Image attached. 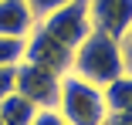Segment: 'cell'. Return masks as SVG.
<instances>
[{"instance_id":"1","label":"cell","mask_w":132,"mask_h":125,"mask_svg":"<svg viewBox=\"0 0 132 125\" xmlns=\"http://www.w3.org/2000/svg\"><path fill=\"white\" fill-rule=\"evenodd\" d=\"M71 74H78V78H85L98 88H109L112 81H119L125 74L122 44L102 31H92L71 54Z\"/></svg>"},{"instance_id":"3","label":"cell","mask_w":132,"mask_h":125,"mask_svg":"<svg viewBox=\"0 0 132 125\" xmlns=\"http://www.w3.org/2000/svg\"><path fill=\"white\" fill-rule=\"evenodd\" d=\"M37 27L44 34H51L58 44H64L68 51H75L88 34H92V17H88V4L85 0H71V4L58 7L54 14H47L37 20Z\"/></svg>"},{"instance_id":"15","label":"cell","mask_w":132,"mask_h":125,"mask_svg":"<svg viewBox=\"0 0 132 125\" xmlns=\"http://www.w3.org/2000/svg\"><path fill=\"white\" fill-rule=\"evenodd\" d=\"M105 125H132V112H109Z\"/></svg>"},{"instance_id":"7","label":"cell","mask_w":132,"mask_h":125,"mask_svg":"<svg viewBox=\"0 0 132 125\" xmlns=\"http://www.w3.org/2000/svg\"><path fill=\"white\" fill-rule=\"evenodd\" d=\"M37 27V17L27 0H0V34L4 37H27Z\"/></svg>"},{"instance_id":"10","label":"cell","mask_w":132,"mask_h":125,"mask_svg":"<svg viewBox=\"0 0 132 125\" xmlns=\"http://www.w3.org/2000/svg\"><path fill=\"white\" fill-rule=\"evenodd\" d=\"M24 41L27 37H4L0 34V68H14L24 61Z\"/></svg>"},{"instance_id":"2","label":"cell","mask_w":132,"mask_h":125,"mask_svg":"<svg viewBox=\"0 0 132 125\" xmlns=\"http://www.w3.org/2000/svg\"><path fill=\"white\" fill-rule=\"evenodd\" d=\"M58 115L68 125H105L109 118V102H105V88L78 78V74H64L58 88Z\"/></svg>"},{"instance_id":"12","label":"cell","mask_w":132,"mask_h":125,"mask_svg":"<svg viewBox=\"0 0 132 125\" xmlns=\"http://www.w3.org/2000/svg\"><path fill=\"white\" fill-rule=\"evenodd\" d=\"M27 4H31V10H34V17L41 20V17H47V14H54L58 7L71 4V0H27Z\"/></svg>"},{"instance_id":"8","label":"cell","mask_w":132,"mask_h":125,"mask_svg":"<svg viewBox=\"0 0 132 125\" xmlns=\"http://www.w3.org/2000/svg\"><path fill=\"white\" fill-rule=\"evenodd\" d=\"M37 115V105H31L24 95H7L4 102H0V118H4V125H31Z\"/></svg>"},{"instance_id":"6","label":"cell","mask_w":132,"mask_h":125,"mask_svg":"<svg viewBox=\"0 0 132 125\" xmlns=\"http://www.w3.org/2000/svg\"><path fill=\"white\" fill-rule=\"evenodd\" d=\"M92 31H102L115 41H122L132 27V0H85Z\"/></svg>"},{"instance_id":"13","label":"cell","mask_w":132,"mask_h":125,"mask_svg":"<svg viewBox=\"0 0 132 125\" xmlns=\"http://www.w3.org/2000/svg\"><path fill=\"white\" fill-rule=\"evenodd\" d=\"M31 125H68V122L58 115V108H37V115H34Z\"/></svg>"},{"instance_id":"11","label":"cell","mask_w":132,"mask_h":125,"mask_svg":"<svg viewBox=\"0 0 132 125\" xmlns=\"http://www.w3.org/2000/svg\"><path fill=\"white\" fill-rule=\"evenodd\" d=\"M17 91V64L14 68H0V102H4L7 95Z\"/></svg>"},{"instance_id":"16","label":"cell","mask_w":132,"mask_h":125,"mask_svg":"<svg viewBox=\"0 0 132 125\" xmlns=\"http://www.w3.org/2000/svg\"><path fill=\"white\" fill-rule=\"evenodd\" d=\"M0 125H4V118H0Z\"/></svg>"},{"instance_id":"14","label":"cell","mask_w":132,"mask_h":125,"mask_svg":"<svg viewBox=\"0 0 132 125\" xmlns=\"http://www.w3.org/2000/svg\"><path fill=\"white\" fill-rule=\"evenodd\" d=\"M119 44H122V64H125V74H132V27H129V34H125Z\"/></svg>"},{"instance_id":"4","label":"cell","mask_w":132,"mask_h":125,"mask_svg":"<svg viewBox=\"0 0 132 125\" xmlns=\"http://www.w3.org/2000/svg\"><path fill=\"white\" fill-rule=\"evenodd\" d=\"M58 88H61V74L47 71L41 64H31V61L17 64V95H24L31 105L54 108L58 105Z\"/></svg>"},{"instance_id":"9","label":"cell","mask_w":132,"mask_h":125,"mask_svg":"<svg viewBox=\"0 0 132 125\" xmlns=\"http://www.w3.org/2000/svg\"><path fill=\"white\" fill-rule=\"evenodd\" d=\"M105 102H109V112H132V74H122L105 88Z\"/></svg>"},{"instance_id":"5","label":"cell","mask_w":132,"mask_h":125,"mask_svg":"<svg viewBox=\"0 0 132 125\" xmlns=\"http://www.w3.org/2000/svg\"><path fill=\"white\" fill-rule=\"evenodd\" d=\"M71 54H75V51H68L64 44H58L54 37L44 34L41 27H34V31L27 34V41H24V61L41 64V68H47V71L61 74V78L71 71Z\"/></svg>"}]
</instances>
